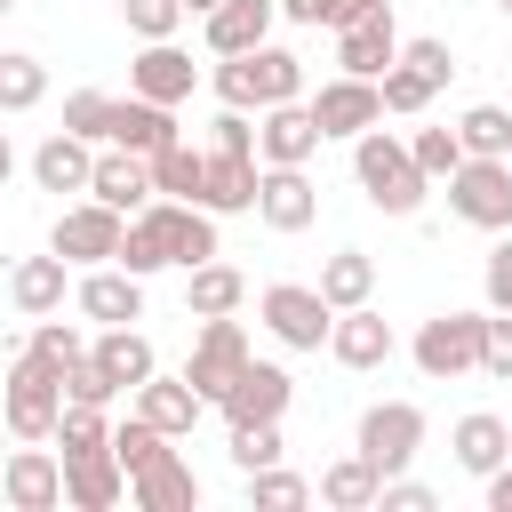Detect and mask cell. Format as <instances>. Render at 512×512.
<instances>
[{
  "instance_id": "37",
  "label": "cell",
  "mask_w": 512,
  "mask_h": 512,
  "mask_svg": "<svg viewBox=\"0 0 512 512\" xmlns=\"http://www.w3.org/2000/svg\"><path fill=\"white\" fill-rule=\"evenodd\" d=\"M408 152H416V168H424L432 184H448V176L464 168V136H456V128H408Z\"/></svg>"
},
{
  "instance_id": "47",
  "label": "cell",
  "mask_w": 512,
  "mask_h": 512,
  "mask_svg": "<svg viewBox=\"0 0 512 512\" xmlns=\"http://www.w3.org/2000/svg\"><path fill=\"white\" fill-rule=\"evenodd\" d=\"M376 0H280V16L288 24H352V16H368Z\"/></svg>"
},
{
  "instance_id": "48",
  "label": "cell",
  "mask_w": 512,
  "mask_h": 512,
  "mask_svg": "<svg viewBox=\"0 0 512 512\" xmlns=\"http://www.w3.org/2000/svg\"><path fill=\"white\" fill-rule=\"evenodd\" d=\"M400 64H408V72H424L432 88H448V72H456L448 40H400Z\"/></svg>"
},
{
  "instance_id": "32",
  "label": "cell",
  "mask_w": 512,
  "mask_h": 512,
  "mask_svg": "<svg viewBox=\"0 0 512 512\" xmlns=\"http://www.w3.org/2000/svg\"><path fill=\"white\" fill-rule=\"evenodd\" d=\"M88 352H96V360H104V376H112V384H120V392H136V384H144V376H152V368H160V360H152V344H144V328H136V320H128V328H104V336H96V344H88Z\"/></svg>"
},
{
  "instance_id": "6",
  "label": "cell",
  "mask_w": 512,
  "mask_h": 512,
  "mask_svg": "<svg viewBox=\"0 0 512 512\" xmlns=\"http://www.w3.org/2000/svg\"><path fill=\"white\" fill-rule=\"evenodd\" d=\"M352 448H360L384 480H392V472H408V464H416V448H424V408H416V400H376V408H360Z\"/></svg>"
},
{
  "instance_id": "22",
  "label": "cell",
  "mask_w": 512,
  "mask_h": 512,
  "mask_svg": "<svg viewBox=\"0 0 512 512\" xmlns=\"http://www.w3.org/2000/svg\"><path fill=\"white\" fill-rule=\"evenodd\" d=\"M256 216H264L272 232H312V216H320L312 176H304V168H264V184H256Z\"/></svg>"
},
{
  "instance_id": "30",
  "label": "cell",
  "mask_w": 512,
  "mask_h": 512,
  "mask_svg": "<svg viewBox=\"0 0 512 512\" xmlns=\"http://www.w3.org/2000/svg\"><path fill=\"white\" fill-rule=\"evenodd\" d=\"M376 488H384V472H376L360 448H352V456H336V464L312 480V496H320V504H336V512H368V504H376Z\"/></svg>"
},
{
  "instance_id": "53",
  "label": "cell",
  "mask_w": 512,
  "mask_h": 512,
  "mask_svg": "<svg viewBox=\"0 0 512 512\" xmlns=\"http://www.w3.org/2000/svg\"><path fill=\"white\" fill-rule=\"evenodd\" d=\"M488 512H512V456L488 472Z\"/></svg>"
},
{
  "instance_id": "4",
  "label": "cell",
  "mask_w": 512,
  "mask_h": 512,
  "mask_svg": "<svg viewBox=\"0 0 512 512\" xmlns=\"http://www.w3.org/2000/svg\"><path fill=\"white\" fill-rule=\"evenodd\" d=\"M256 312H264V328H272L288 352H328L336 304H328L320 288H304V280H272V288L256 296Z\"/></svg>"
},
{
  "instance_id": "38",
  "label": "cell",
  "mask_w": 512,
  "mask_h": 512,
  "mask_svg": "<svg viewBox=\"0 0 512 512\" xmlns=\"http://www.w3.org/2000/svg\"><path fill=\"white\" fill-rule=\"evenodd\" d=\"M56 448H64V456H80V448H112L104 408H96V400H64V416H56Z\"/></svg>"
},
{
  "instance_id": "34",
  "label": "cell",
  "mask_w": 512,
  "mask_h": 512,
  "mask_svg": "<svg viewBox=\"0 0 512 512\" xmlns=\"http://www.w3.org/2000/svg\"><path fill=\"white\" fill-rule=\"evenodd\" d=\"M200 176H208V152H200V144L176 136V144L152 152V192H160V200H200Z\"/></svg>"
},
{
  "instance_id": "28",
  "label": "cell",
  "mask_w": 512,
  "mask_h": 512,
  "mask_svg": "<svg viewBox=\"0 0 512 512\" xmlns=\"http://www.w3.org/2000/svg\"><path fill=\"white\" fill-rule=\"evenodd\" d=\"M64 272H72V264H64L56 248H48V256H24V264L8 272V296H16V312H24V320H48V312H64V288H72Z\"/></svg>"
},
{
  "instance_id": "36",
  "label": "cell",
  "mask_w": 512,
  "mask_h": 512,
  "mask_svg": "<svg viewBox=\"0 0 512 512\" xmlns=\"http://www.w3.org/2000/svg\"><path fill=\"white\" fill-rule=\"evenodd\" d=\"M456 136H464L472 160H512V112H504V104H472V112L456 120Z\"/></svg>"
},
{
  "instance_id": "7",
  "label": "cell",
  "mask_w": 512,
  "mask_h": 512,
  "mask_svg": "<svg viewBox=\"0 0 512 512\" xmlns=\"http://www.w3.org/2000/svg\"><path fill=\"white\" fill-rule=\"evenodd\" d=\"M448 208L472 224V232H512V160H472L448 176Z\"/></svg>"
},
{
  "instance_id": "26",
  "label": "cell",
  "mask_w": 512,
  "mask_h": 512,
  "mask_svg": "<svg viewBox=\"0 0 512 512\" xmlns=\"http://www.w3.org/2000/svg\"><path fill=\"white\" fill-rule=\"evenodd\" d=\"M448 448H456V464H464L472 480H488V472H496V464L512 456V424H504L496 408H472V416H456Z\"/></svg>"
},
{
  "instance_id": "43",
  "label": "cell",
  "mask_w": 512,
  "mask_h": 512,
  "mask_svg": "<svg viewBox=\"0 0 512 512\" xmlns=\"http://www.w3.org/2000/svg\"><path fill=\"white\" fill-rule=\"evenodd\" d=\"M120 16H128V32H136V40H176L184 0H120Z\"/></svg>"
},
{
  "instance_id": "39",
  "label": "cell",
  "mask_w": 512,
  "mask_h": 512,
  "mask_svg": "<svg viewBox=\"0 0 512 512\" xmlns=\"http://www.w3.org/2000/svg\"><path fill=\"white\" fill-rule=\"evenodd\" d=\"M112 456L128 464V480L144 472V464H160L168 456V432L152 424V416H128V424H112Z\"/></svg>"
},
{
  "instance_id": "49",
  "label": "cell",
  "mask_w": 512,
  "mask_h": 512,
  "mask_svg": "<svg viewBox=\"0 0 512 512\" xmlns=\"http://www.w3.org/2000/svg\"><path fill=\"white\" fill-rule=\"evenodd\" d=\"M480 368L496 384H512V312H488V336H480Z\"/></svg>"
},
{
  "instance_id": "10",
  "label": "cell",
  "mask_w": 512,
  "mask_h": 512,
  "mask_svg": "<svg viewBox=\"0 0 512 512\" xmlns=\"http://www.w3.org/2000/svg\"><path fill=\"white\" fill-rule=\"evenodd\" d=\"M400 64V24H392V0H376L368 16L336 24V72H360V80H384Z\"/></svg>"
},
{
  "instance_id": "11",
  "label": "cell",
  "mask_w": 512,
  "mask_h": 512,
  "mask_svg": "<svg viewBox=\"0 0 512 512\" xmlns=\"http://www.w3.org/2000/svg\"><path fill=\"white\" fill-rule=\"evenodd\" d=\"M312 120H320V136H360V128H376L384 120V80H360V72H336V80H320V96H312Z\"/></svg>"
},
{
  "instance_id": "3",
  "label": "cell",
  "mask_w": 512,
  "mask_h": 512,
  "mask_svg": "<svg viewBox=\"0 0 512 512\" xmlns=\"http://www.w3.org/2000/svg\"><path fill=\"white\" fill-rule=\"evenodd\" d=\"M0 416L16 440H56V416H64V368L40 360L32 344L8 360V384H0Z\"/></svg>"
},
{
  "instance_id": "5",
  "label": "cell",
  "mask_w": 512,
  "mask_h": 512,
  "mask_svg": "<svg viewBox=\"0 0 512 512\" xmlns=\"http://www.w3.org/2000/svg\"><path fill=\"white\" fill-rule=\"evenodd\" d=\"M480 336H488V312H432L408 352H416V368L432 384H456V376L480 368Z\"/></svg>"
},
{
  "instance_id": "33",
  "label": "cell",
  "mask_w": 512,
  "mask_h": 512,
  "mask_svg": "<svg viewBox=\"0 0 512 512\" xmlns=\"http://www.w3.org/2000/svg\"><path fill=\"white\" fill-rule=\"evenodd\" d=\"M320 296H328L336 312L368 304V296H376V256H368V248H336V256L320 264Z\"/></svg>"
},
{
  "instance_id": "21",
  "label": "cell",
  "mask_w": 512,
  "mask_h": 512,
  "mask_svg": "<svg viewBox=\"0 0 512 512\" xmlns=\"http://www.w3.org/2000/svg\"><path fill=\"white\" fill-rule=\"evenodd\" d=\"M272 16H280V0H216L200 24H208V56H248V48H264L272 40Z\"/></svg>"
},
{
  "instance_id": "29",
  "label": "cell",
  "mask_w": 512,
  "mask_h": 512,
  "mask_svg": "<svg viewBox=\"0 0 512 512\" xmlns=\"http://www.w3.org/2000/svg\"><path fill=\"white\" fill-rule=\"evenodd\" d=\"M32 176H40V192H88V176H96V152H88V136L56 128V136L32 152Z\"/></svg>"
},
{
  "instance_id": "58",
  "label": "cell",
  "mask_w": 512,
  "mask_h": 512,
  "mask_svg": "<svg viewBox=\"0 0 512 512\" xmlns=\"http://www.w3.org/2000/svg\"><path fill=\"white\" fill-rule=\"evenodd\" d=\"M496 8H504V16H512V0H496Z\"/></svg>"
},
{
  "instance_id": "20",
  "label": "cell",
  "mask_w": 512,
  "mask_h": 512,
  "mask_svg": "<svg viewBox=\"0 0 512 512\" xmlns=\"http://www.w3.org/2000/svg\"><path fill=\"white\" fill-rule=\"evenodd\" d=\"M104 144H120V152H160V144H176V104H152V96H112V128H104Z\"/></svg>"
},
{
  "instance_id": "51",
  "label": "cell",
  "mask_w": 512,
  "mask_h": 512,
  "mask_svg": "<svg viewBox=\"0 0 512 512\" xmlns=\"http://www.w3.org/2000/svg\"><path fill=\"white\" fill-rule=\"evenodd\" d=\"M480 288H488V312H512V232L488 248V272H480Z\"/></svg>"
},
{
  "instance_id": "23",
  "label": "cell",
  "mask_w": 512,
  "mask_h": 512,
  "mask_svg": "<svg viewBox=\"0 0 512 512\" xmlns=\"http://www.w3.org/2000/svg\"><path fill=\"white\" fill-rule=\"evenodd\" d=\"M256 184H264L256 152H208V176H200V208H216V216H248V208H256Z\"/></svg>"
},
{
  "instance_id": "44",
  "label": "cell",
  "mask_w": 512,
  "mask_h": 512,
  "mask_svg": "<svg viewBox=\"0 0 512 512\" xmlns=\"http://www.w3.org/2000/svg\"><path fill=\"white\" fill-rule=\"evenodd\" d=\"M432 96H440V88H432L424 72H408V64H392V72H384V112H408V120H416Z\"/></svg>"
},
{
  "instance_id": "31",
  "label": "cell",
  "mask_w": 512,
  "mask_h": 512,
  "mask_svg": "<svg viewBox=\"0 0 512 512\" xmlns=\"http://www.w3.org/2000/svg\"><path fill=\"white\" fill-rule=\"evenodd\" d=\"M240 304H248V280L232 264H216V256L192 264V280H184V312L192 320H216V312H240Z\"/></svg>"
},
{
  "instance_id": "13",
  "label": "cell",
  "mask_w": 512,
  "mask_h": 512,
  "mask_svg": "<svg viewBox=\"0 0 512 512\" xmlns=\"http://www.w3.org/2000/svg\"><path fill=\"white\" fill-rule=\"evenodd\" d=\"M320 144H328V136H320V120H312L304 96H296V104H264V128H256V160H264V168H304Z\"/></svg>"
},
{
  "instance_id": "18",
  "label": "cell",
  "mask_w": 512,
  "mask_h": 512,
  "mask_svg": "<svg viewBox=\"0 0 512 512\" xmlns=\"http://www.w3.org/2000/svg\"><path fill=\"white\" fill-rule=\"evenodd\" d=\"M120 496H128V464H120L112 448L64 456V504H72V512H112Z\"/></svg>"
},
{
  "instance_id": "42",
  "label": "cell",
  "mask_w": 512,
  "mask_h": 512,
  "mask_svg": "<svg viewBox=\"0 0 512 512\" xmlns=\"http://www.w3.org/2000/svg\"><path fill=\"white\" fill-rule=\"evenodd\" d=\"M280 456H288L280 424H232V464H240V472H256V464H280Z\"/></svg>"
},
{
  "instance_id": "16",
  "label": "cell",
  "mask_w": 512,
  "mask_h": 512,
  "mask_svg": "<svg viewBox=\"0 0 512 512\" xmlns=\"http://www.w3.org/2000/svg\"><path fill=\"white\" fill-rule=\"evenodd\" d=\"M392 344H400V336H392V320H384L376 304H352V312H336V328H328V360H336V368H360V376L384 368Z\"/></svg>"
},
{
  "instance_id": "17",
  "label": "cell",
  "mask_w": 512,
  "mask_h": 512,
  "mask_svg": "<svg viewBox=\"0 0 512 512\" xmlns=\"http://www.w3.org/2000/svg\"><path fill=\"white\" fill-rule=\"evenodd\" d=\"M0 496L16 504V512H56L64 504V464L32 440V448H8V464H0Z\"/></svg>"
},
{
  "instance_id": "24",
  "label": "cell",
  "mask_w": 512,
  "mask_h": 512,
  "mask_svg": "<svg viewBox=\"0 0 512 512\" xmlns=\"http://www.w3.org/2000/svg\"><path fill=\"white\" fill-rule=\"evenodd\" d=\"M88 192H96L104 208H120V216H136L144 200H160V192H152V160H144V152H120V144H112V152H96Z\"/></svg>"
},
{
  "instance_id": "54",
  "label": "cell",
  "mask_w": 512,
  "mask_h": 512,
  "mask_svg": "<svg viewBox=\"0 0 512 512\" xmlns=\"http://www.w3.org/2000/svg\"><path fill=\"white\" fill-rule=\"evenodd\" d=\"M16 176V144H8V128H0V184Z\"/></svg>"
},
{
  "instance_id": "9",
  "label": "cell",
  "mask_w": 512,
  "mask_h": 512,
  "mask_svg": "<svg viewBox=\"0 0 512 512\" xmlns=\"http://www.w3.org/2000/svg\"><path fill=\"white\" fill-rule=\"evenodd\" d=\"M120 232H128V216H120V208H104V200L88 192V200H72V208L56 216L48 248H56L64 264H112V256H120Z\"/></svg>"
},
{
  "instance_id": "57",
  "label": "cell",
  "mask_w": 512,
  "mask_h": 512,
  "mask_svg": "<svg viewBox=\"0 0 512 512\" xmlns=\"http://www.w3.org/2000/svg\"><path fill=\"white\" fill-rule=\"evenodd\" d=\"M8 8H16V0H0V16H8Z\"/></svg>"
},
{
  "instance_id": "56",
  "label": "cell",
  "mask_w": 512,
  "mask_h": 512,
  "mask_svg": "<svg viewBox=\"0 0 512 512\" xmlns=\"http://www.w3.org/2000/svg\"><path fill=\"white\" fill-rule=\"evenodd\" d=\"M0 440H16V432H8V416H0ZM0 464H8V448H0Z\"/></svg>"
},
{
  "instance_id": "15",
  "label": "cell",
  "mask_w": 512,
  "mask_h": 512,
  "mask_svg": "<svg viewBox=\"0 0 512 512\" xmlns=\"http://www.w3.org/2000/svg\"><path fill=\"white\" fill-rule=\"evenodd\" d=\"M72 304L88 320H104V328H128V320H144V280L128 264H88L80 288H72Z\"/></svg>"
},
{
  "instance_id": "14",
  "label": "cell",
  "mask_w": 512,
  "mask_h": 512,
  "mask_svg": "<svg viewBox=\"0 0 512 512\" xmlns=\"http://www.w3.org/2000/svg\"><path fill=\"white\" fill-rule=\"evenodd\" d=\"M112 264H128L136 280H152L160 264H176V200H144L136 216H128V232H120V256Z\"/></svg>"
},
{
  "instance_id": "40",
  "label": "cell",
  "mask_w": 512,
  "mask_h": 512,
  "mask_svg": "<svg viewBox=\"0 0 512 512\" xmlns=\"http://www.w3.org/2000/svg\"><path fill=\"white\" fill-rule=\"evenodd\" d=\"M248 504L296 512V504H312V480H296V472H280V464H256V472H248Z\"/></svg>"
},
{
  "instance_id": "27",
  "label": "cell",
  "mask_w": 512,
  "mask_h": 512,
  "mask_svg": "<svg viewBox=\"0 0 512 512\" xmlns=\"http://www.w3.org/2000/svg\"><path fill=\"white\" fill-rule=\"evenodd\" d=\"M128 496H136V512H192V504H200V472L168 448L160 464H144V472L128 480Z\"/></svg>"
},
{
  "instance_id": "50",
  "label": "cell",
  "mask_w": 512,
  "mask_h": 512,
  "mask_svg": "<svg viewBox=\"0 0 512 512\" xmlns=\"http://www.w3.org/2000/svg\"><path fill=\"white\" fill-rule=\"evenodd\" d=\"M208 152H256V128H248L240 104H224V112L208 120Z\"/></svg>"
},
{
  "instance_id": "12",
  "label": "cell",
  "mask_w": 512,
  "mask_h": 512,
  "mask_svg": "<svg viewBox=\"0 0 512 512\" xmlns=\"http://www.w3.org/2000/svg\"><path fill=\"white\" fill-rule=\"evenodd\" d=\"M288 400H296L288 368H280V360H248L216 408H224V424H280V416H288Z\"/></svg>"
},
{
  "instance_id": "2",
  "label": "cell",
  "mask_w": 512,
  "mask_h": 512,
  "mask_svg": "<svg viewBox=\"0 0 512 512\" xmlns=\"http://www.w3.org/2000/svg\"><path fill=\"white\" fill-rule=\"evenodd\" d=\"M304 96V56L288 48H248V56H216V104H240V112H264V104H296Z\"/></svg>"
},
{
  "instance_id": "8",
  "label": "cell",
  "mask_w": 512,
  "mask_h": 512,
  "mask_svg": "<svg viewBox=\"0 0 512 512\" xmlns=\"http://www.w3.org/2000/svg\"><path fill=\"white\" fill-rule=\"evenodd\" d=\"M256 352H248V328L232 320V312H216V320H200V344H192V360H184V376H192V392L216 408L224 392H232V376L248 368Z\"/></svg>"
},
{
  "instance_id": "55",
  "label": "cell",
  "mask_w": 512,
  "mask_h": 512,
  "mask_svg": "<svg viewBox=\"0 0 512 512\" xmlns=\"http://www.w3.org/2000/svg\"><path fill=\"white\" fill-rule=\"evenodd\" d=\"M208 8H216V0H184V16H208Z\"/></svg>"
},
{
  "instance_id": "19",
  "label": "cell",
  "mask_w": 512,
  "mask_h": 512,
  "mask_svg": "<svg viewBox=\"0 0 512 512\" xmlns=\"http://www.w3.org/2000/svg\"><path fill=\"white\" fill-rule=\"evenodd\" d=\"M128 88L152 96V104H184V96L200 88V64H192L176 40H144V56L128 64Z\"/></svg>"
},
{
  "instance_id": "1",
  "label": "cell",
  "mask_w": 512,
  "mask_h": 512,
  "mask_svg": "<svg viewBox=\"0 0 512 512\" xmlns=\"http://www.w3.org/2000/svg\"><path fill=\"white\" fill-rule=\"evenodd\" d=\"M352 176H360L368 208H384V216H416V208H424V192H432V176L416 168L408 136H392L384 120L352 136Z\"/></svg>"
},
{
  "instance_id": "41",
  "label": "cell",
  "mask_w": 512,
  "mask_h": 512,
  "mask_svg": "<svg viewBox=\"0 0 512 512\" xmlns=\"http://www.w3.org/2000/svg\"><path fill=\"white\" fill-rule=\"evenodd\" d=\"M64 128L88 136V144H104V128H112V96H104V88H72V96H64Z\"/></svg>"
},
{
  "instance_id": "46",
  "label": "cell",
  "mask_w": 512,
  "mask_h": 512,
  "mask_svg": "<svg viewBox=\"0 0 512 512\" xmlns=\"http://www.w3.org/2000/svg\"><path fill=\"white\" fill-rule=\"evenodd\" d=\"M112 392H120V384L104 376V360H96V352H80V360L64 368V400H96V408H104Z\"/></svg>"
},
{
  "instance_id": "45",
  "label": "cell",
  "mask_w": 512,
  "mask_h": 512,
  "mask_svg": "<svg viewBox=\"0 0 512 512\" xmlns=\"http://www.w3.org/2000/svg\"><path fill=\"white\" fill-rule=\"evenodd\" d=\"M32 352H40V360H56V368H72L88 344H80V328H72V320H56V312H48V320L32 328Z\"/></svg>"
},
{
  "instance_id": "25",
  "label": "cell",
  "mask_w": 512,
  "mask_h": 512,
  "mask_svg": "<svg viewBox=\"0 0 512 512\" xmlns=\"http://www.w3.org/2000/svg\"><path fill=\"white\" fill-rule=\"evenodd\" d=\"M136 416H152L168 440H184V432L208 416V400L192 392V376H160V368H152V376L136 384Z\"/></svg>"
},
{
  "instance_id": "35",
  "label": "cell",
  "mask_w": 512,
  "mask_h": 512,
  "mask_svg": "<svg viewBox=\"0 0 512 512\" xmlns=\"http://www.w3.org/2000/svg\"><path fill=\"white\" fill-rule=\"evenodd\" d=\"M48 104V64L24 48H0V112H32Z\"/></svg>"
},
{
  "instance_id": "52",
  "label": "cell",
  "mask_w": 512,
  "mask_h": 512,
  "mask_svg": "<svg viewBox=\"0 0 512 512\" xmlns=\"http://www.w3.org/2000/svg\"><path fill=\"white\" fill-rule=\"evenodd\" d=\"M376 504H384V512H432V504H440V496H432V488H424V480H408V472H392V480H384V488H376Z\"/></svg>"
}]
</instances>
